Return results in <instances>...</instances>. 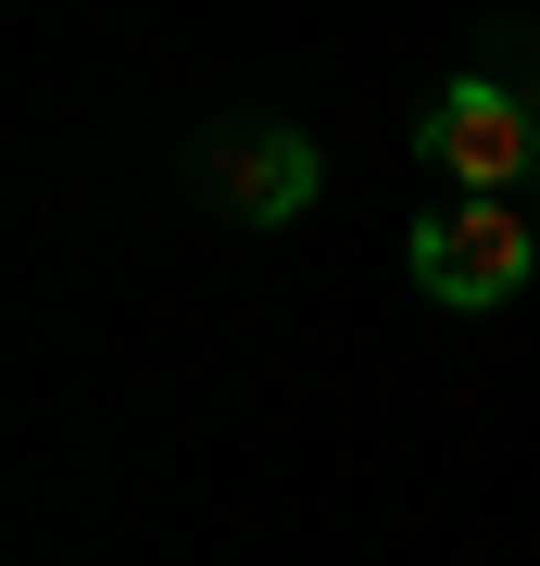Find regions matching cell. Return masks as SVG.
<instances>
[{
    "label": "cell",
    "instance_id": "2",
    "mask_svg": "<svg viewBox=\"0 0 540 566\" xmlns=\"http://www.w3.org/2000/svg\"><path fill=\"white\" fill-rule=\"evenodd\" d=\"M415 290L453 303V315L516 303L528 290V214H516V189H465L453 214H427L415 227Z\"/></svg>",
    "mask_w": 540,
    "mask_h": 566
},
{
    "label": "cell",
    "instance_id": "3",
    "mask_svg": "<svg viewBox=\"0 0 540 566\" xmlns=\"http://www.w3.org/2000/svg\"><path fill=\"white\" fill-rule=\"evenodd\" d=\"M415 151L441 164L453 189H528V177H540V114L478 63V76H453L441 102L415 114Z\"/></svg>",
    "mask_w": 540,
    "mask_h": 566
},
{
    "label": "cell",
    "instance_id": "1",
    "mask_svg": "<svg viewBox=\"0 0 540 566\" xmlns=\"http://www.w3.org/2000/svg\"><path fill=\"white\" fill-rule=\"evenodd\" d=\"M189 189L226 227H301L315 189H327V164H315V139H301L289 114H214L189 139Z\"/></svg>",
    "mask_w": 540,
    "mask_h": 566
}]
</instances>
